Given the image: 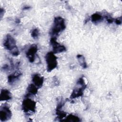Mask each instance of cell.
<instances>
[{
  "label": "cell",
  "instance_id": "9a60e30c",
  "mask_svg": "<svg viewBox=\"0 0 122 122\" xmlns=\"http://www.w3.org/2000/svg\"><path fill=\"white\" fill-rule=\"evenodd\" d=\"M80 118L76 115L73 114H70L65 118V119L62 120L61 121L65 122H80Z\"/></svg>",
  "mask_w": 122,
  "mask_h": 122
},
{
  "label": "cell",
  "instance_id": "5bb4252c",
  "mask_svg": "<svg viewBox=\"0 0 122 122\" xmlns=\"http://www.w3.org/2000/svg\"><path fill=\"white\" fill-rule=\"evenodd\" d=\"M77 58L78 60V61L80 64V65L83 68L86 69L87 68V65L86 63V62L85 60L84 57L81 55V54H78L77 55Z\"/></svg>",
  "mask_w": 122,
  "mask_h": 122
},
{
  "label": "cell",
  "instance_id": "3957f363",
  "mask_svg": "<svg viewBox=\"0 0 122 122\" xmlns=\"http://www.w3.org/2000/svg\"><path fill=\"white\" fill-rule=\"evenodd\" d=\"M87 87L84 79L81 77L78 80L76 87L74 88L70 96V99H75L78 98L83 95V91L85 90Z\"/></svg>",
  "mask_w": 122,
  "mask_h": 122
},
{
  "label": "cell",
  "instance_id": "52a82bcc",
  "mask_svg": "<svg viewBox=\"0 0 122 122\" xmlns=\"http://www.w3.org/2000/svg\"><path fill=\"white\" fill-rule=\"evenodd\" d=\"M12 116V112L9 107L6 105L2 106L0 111V119L2 122L10 120Z\"/></svg>",
  "mask_w": 122,
  "mask_h": 122
},
{
  "label": "cell",
  "instance_id": "6da1fadb",
  "mask_svg": "<svg viewBox=\"0 0 122 122\" xmlns=\"http://www.w3.org/2000/svg\"><path fill=\"white\" fill-rule=\"evenodd\" d=\"M66 28L64 19L58 16L54 18L53 26L50 32L52 37H56L60 33L62 32Z\"/></svg>",
  "mask_w": 122,
  "mask_h": 122
},
{
  "label": "cell",
  "instance_id": "7c38bea8",
  "mask_svg": "<svg viewBox=\"0 0 122 122\" xmlns=\"http://www.w3.org/2000/svg\"><path fill=\"white\" fill-rule=\"evenodd\" d=\"M38 88L33 84H30L27 88V94L26 97H28L31 95H34L37 94L38 92Z\"/></svg>",
  "mask_w": 122,
  "mask_h": 122
},
{
  "label": "cell",
  "instance_id": "7a4b0ae2",
  "mask_svg": "<svg viewBox=\"0 0 122 122\" xmlns=\"http://www.w3.org/2000/svg\"><path fill=\"white\" fill-rule=\"evenodd\" d=\"M4 48L10 51L11 54L14 56H17L19 54V51L16 46V41L12 36L8 34L3 43Z\"/></svg>",
  "mask_w": 122,
  "mask_h": 122
},
{
  "label": "cell",
  "instance_id": "d6986e66",
  "mask_svg": "<svg viewBox=\"0 0 122 122\" xmlns=\"http://www.w3.org/2000/svg\"><path fill=\"white\" fill-rule=\"evenodd\" d=\"M0 18H2V16L3 14H4V9H3L2 8H1V9H0Z\"/></svg>",
  "mask_w": 122,
  "mask_h": 122
},
{
  "label": "cell",
  "instance_id": "4fadbf2b",
  "mask_svg": "<svg viewBox=\"0 0 122 122\" xmlns=\"http://www.w3.org/2000/svg\"><path fill=\"white\" fill-rule=\"evenodd\" d=\"M91 20L92 23L97 24L101 22L103 20V17L100 13H95L91 17Z\"/></svg>",
  "mask_w": 122,
  "mask_h": 122
},
{
  "label": "cell",
  "instance_id": "5b68a950",
  "mask_svg": "<svg viewBox=\"0 0 122 122\" xmlns=\"http://www.w3.org/2000/svg\"><path fill=\"white\" fill-rule=\"evenodd\" d=\"M36 103L34 101L27 97L23 100L22 103V109L25 113L34 112L36 110Z\"/></svg>",
  "mask_w": 122,
  "mask_h": 122
},
{
  "label": "cell",
  "instance_id": "e0dca14e",
  "mask_svg": "<svg viewBox=\"0 0 122 122\" xmlns=\"http://www.w3.org/2000/svg\"><path fill=\"white\" fill-rule=\"evenodd\" d=\"M103 18L105 19L106 20V21L109 23H112L114 21V19L113 18H112L110 15H104V16L103 17Z\"/></svg>",
  "mask_w": 122,
  "mask_h": 122
},
{
  "label": "cell",
  "instance_id": "ac0fdd59",
  "mask_svg": "<svg viewBox=\"0 0 122 122\" xmlns=\"http://www.w3.org/2000/svg\"><path fill=\"white\" fill-rule=\"evenodd\" d=\"M116 24L117 25H120L122 23V18L121 17H119V18H117V19H116L115 20H114Z\"/></svg>",
  "mask_w": 122,
  "mask_h": 122
},
{
  "label": "cell",
  "instance_id": "8992f818",
  "mask_svg": "<svg viewBox=\"0 0 122 122\" xmlns=\"http://www.w3.org/2000/svg\"><path fill=\"white\" fill-rule=\"evenodd\" d=\"M50 43L52 47V52L54 54L60 53L66 51V47L59 43L56 41V38L51 37L50 40Z\"/></svg>",
  "mask_w": 122,
  "mask_h": 122
},
{
  "label": "cell",
  "instance_id": "2e32d148",
  "mask_svg": "<svg viewBox=\"0 0 122 122\" xmlns=\"http://www.w3.org/2000/svg\"><path fill=\"white\" fill-rule=\"evenodd\" d=\"M40 35V31L37 28L33 29L31 33V35L32 37L34 39H36L39 37V36Z\"/></svg>",
  "mask_w": 122,
  "mask_h": 122
},
{
  "label": "cell",
  "instance_id": "8fae6325",
  "mask_svg": "<svg viewBox=\"0 0 122 122\" xmlns=\"http://www.w3.org/2000/svg\"><path fill=\"white\" fill-rule=\"evenodd\" d=\"M11 94L10 92L7 89H2L1 90L0 94V98L1 101H6L11 99Z\"/></svg>",
  "mask_w": 122,
  "mask_h": 122
},
{
  "label": "cell",
  "instance_id": "277c9868",
  "mask_svg": "<svg viewBox=\"0 0 122 122\" xmlns=\"http://www.w3.org/2000/svg\"><path fill=\"white\" fill-rule=\"evenodd\" d=\"M45 60L47 63V70L51 72L57 67V58L52 51L48 52L45 55Z\"/></svg>",
  "mask_w": 122,
  "mask_h": 122
},
{
  "label": "cell",
  "instance_id": "9c48e42d",
  "mask_svg": "<svg viewBox=\"0 0 122 122\" xmlns=\"http://www.w3.org/2000/svg\"><path fill=\"white\" fill-rule=\"evenodd\" d=\"M32 81L33 83L38 88H41L43 83L44 79L42 76H41L39 74H34L32 75Z\"/></svg>",
  "mask_w": 122,
  "mask_h": 122
},
{
  "label": "cell",
  "instance_id": "30bf717a",
  "mask_svg": "<svg viewBox=\"0 0 122 122\" xmlns=\"http://www.w3.org/2000/svg\"><path fill=\"white\" fill-rule=\"evenodd\" d=\"M21 74L20 72H16L9 75L8 77V82L9 84L11 85L15 84L19 80Z\"/></svg>",
  "mask_w": 122,
  "mask_h": 122
},
{
  "label": "cell",
  "instance_id": "ba28073f",
  "mask_svg": "<svg viewBox=\"0 0 122 122\" xmlns=\"http://www.w3.org/2000/svg\"><path fill=\"white\" fill-rule=\"evenodd\" d=\"M38 51L37 46L35 44L31 45L26 52V56L30 62H33L36 58Z\"/></svg>",
  "mask_w": 122,
  "mask_h": 122
}]
</instances>
